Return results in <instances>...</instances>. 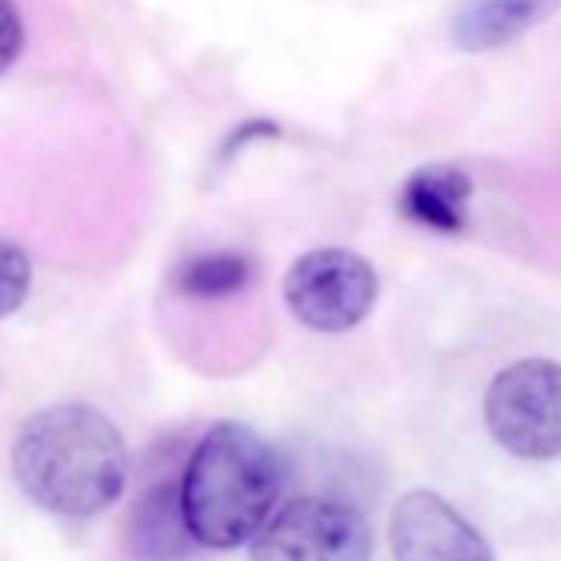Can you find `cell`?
Wrapping results in <instances>:
<instances>
[{"label":"cell","instance_id":"277c9868","mask_svg":"<svg viewBox=\"0 0 561 561\" xmlns=\"http://www.w3.org/2000/svg\"><path fill=\"white\" fill-rule=\"evenodd\" d=\"M380 277L367 257L347 248L301 254L285 277V301L295 321L318 334L354 331L377 305Z\"/></svg>","mask_w":561,"mask_h":561},{"label":"cell","instance_id":"5b68a950","mask_svg":"<svg viewBox=\"0 0 561 561\" xmlns=\"http://www.w3.org/2000/svg\"><path fill=\"white\" fill-rule=\"evenodd\" d=\"M374 528L347 502L305 495L288 502L251 541V561H370Z\"/></svg>","mask_w":561,"mask_h":561},{"label":"cell","instance_id":"30bf717a","mask_svg":"<svg viewBox=\"0 0 561 561\" xmlns=\"http://www.w3.org/2000/svg\"><path fill=\"white\" fill-rule=\"evenodd\" d=\"M254 277V264L248 254L241 251H205L188 257L179 271H175V288L185 298H202V301H215V298H231L238 291H244Z\"/></svg>","mask_w":561,"mask_h":561},{"label":"cell","instance_id":"8992f818","mask_svg":"<svg viewBox=\"0 0 561 561\" xmlns=\"http://www.w3.org/2000/svg\"><path fill=\"white\" fill-rule=\"evenodd\" d=\"M397 561H495L489 541L436 492H407L390 515Z\"/></svg>","mask_w":561,"mask_h":561},{"label":"cell","instance_id":"3957f363","mask_svg":"<svg viewBox=\"0 0 561 561\" xmlns=\"http://www.w3.org/2000/svg\"><path fill=\"white\" fill-rule=\"evenodd\" d=\"M492 439L515 459L548 462L561 456V364L518 360L499 370L482 403Z\"/></svg>","mask_w":561,"mask_h":561},{"label":"cell","instance_id":"52a82bcc","mask_svg":"<svg viewBox=\"0 0 561 561\" xmlns=\"http://www.w3.org/2000/svg\"><path fill=\"white\" fill-rule=\"evenodd\" d=\"M561 11V0H466L453 14V44L466 54L499 50Z\"/></svg>","mask_w":561,"mask_h":561},{"label":"cell","instance_id":"7c38bea8","mask_svg":"<svg viewBox=\"0 0 561 561\" xmlns=\"http://www.w3.org/2000/svg\"><path fill=\"white\" fill-rule=\"evenodd\" d=\"M24 50V21L14 0H0V73H8Z\"/></svg>","mask_w":561,"mask_h":561},{"label":"cell","instance_id":"9c48e42d","mask_svg":"<svg viewBox=\"0 0 561 561\" xmlns=\"http://www.w3.org/2000/svg\"><path fill=\"white\" fill-rule=\"evenodd\" d=\"M129 541L139 561H185L198 545L182 508V482H159L139 495L129 518Z\"/></svg>","mask_w":561,"mask_h":561},{"label":"cell","instance_id":"8fae6325","mask_svg":"<svg viewBox=\"0 0 561 561\" xmlns=\"http://www.w3.org/2000/svg\"><path fill=\"white\" fill-rule=\"evenodd\" d=\"M34 267L24 248L0 241V318H11L24 308L31 295Z\"/></svg>","mask_w":561,"mask_h":561},{"label":"cell","instance_id":"6da1fadb","mask_svg":"<svg viewBox=\"0 0 561 561\" xmlns=\"http://www.w3.org/2000/svg\"><path fill=\"white\" fill-rule=\"evenodd\" d=\"M11 469L44 512L90 518L123 495L129 453L110 416L87 403H60L21 426Z\"/></svg>","mask_w":561,"mask_h":561},{"label":"cell","instance_id":"4fadbf2b","mask_svg":"<svg viewBox=\"0 0 561 561\" xmlns=\"http://www.w3.org/2000/svg\"><path fill=\"white\" fill-rule=\"evenodd\" d=\"M277 136V126L274 123H267V119H251V123H244L241 129H234L231 136H228V142H225V149H221V159H231L238 149H244L251 139H274Z\"/></svg>","mask_w":561,"mask_h":561},{"label":"cell","instance_id":"7a4b0ae2","mask_svg":"<svg viewBox=\"0 0 561 561\" xmlns=\"http://www.w3.org/2000/svg\"><path fill=\"white\" fill-rule=\"evenodd\" d=\"M285 462L244 423H215L182 472V508L202 548L251 545L271 522Z\"/></svg>","mask_w":561,"mask_h":561},{"label":"cell","instance_id":"ba28073f","mask_svg":"<svg viewBox=\"0 0 561 561\" xmlns=\"http://www.w3.org/2000/svg\"><path fill=\"white\" fill-rule=\"evenodd\" d=\"M469 198H472V179L456 165H423L416 169L403 188H400V215L439 231V234H459L469 221Z\"/></svg>","mask_w":561,"mask_h":561}]
</instances>
